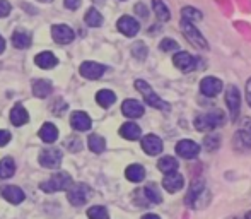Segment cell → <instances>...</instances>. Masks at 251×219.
<instances>
[{
  "instance_id": "cell-12",
  "label": "cell",
  "mask_w": 251,
  "mask_h": 219,
  "mask_svg": "<svg viewBox=\"0 0 251 219\" xmlns=\"http://www.w3.org/2000/svg\"><path fill=\"white\" fill-rule=\"evenodd\" d=\"M51 36L56 43L67 45V43H70V41H74V31H72V27L67 26V24H55V26L51 27Z\"/></svg>"
},
{
  "instance_id": "cell-46",
  "label": "cell",
  "mask_w": 251,
  "mask_h": 219,
  "mask_svg": "<svg viewBox=\"0 0 251 219\" xmlns=\"http://www.w3.org/2000/svg\"><path fill=\"white\" fill-rule=\"evenodd\" d=\"M142 219H161V218H159L157 214H146Z\"/></svg>"
},
{
  "instance_id": "cell-29",
  "label": "cell",
  "mask_w": 251,
  "mask_h": 219,
  "mask_svg": "<svg viewBox=\"0 0 251 219\" xmlns=\"http://www.w3.org/2000/svg\"><path fill=\"white\" fill-rule=\"evenodd\" d=\"M152 9H154L155 16H157L159 21H169L171 19V14H169V9L166 7V3L162 0H152Z\"/></svg>"
},
{
  "instance_id": "cell-3",
  "label": "cell",
  "mask_w": 251,
  "mask_h": 219,
  "mask_svg": "<svg viewBox=\"0 0 251 219\" xmlns=\"http://www.w3.org/2000/svg\"><path fill=\"white\" fill-rule=\"evenodd\" d=\"M135 87H137V91H139V93L144 94V100H146V103L149 105V107L162 110V111H169V103H166L164 100H161V98H159L157 94L152 91V87L146 82V81L137 79L135 81Z\"/></svg>"
},
{
  "instance_id": "cell-48",
  "label": "cell",
  "mask_w": 251,
  "mask_h": 219,
  "mask_svg": "<svg viewBox=\"0 0 251 219\" xmlns=\"http://www.w3.org/2000/svg\"><path fill=\"white\" fill-rule=\"evenodd\" d=\"M40 2H51V0H40Z\"/></svg>"
},
{
  "instance_id": "cell-41",
  "label": "cell",
  "mask_w": 251,
  "mask_h": 219,
  "mask_svg": "<svg viewBox=\"0 0 251 219\" xmlns=\"http://www.w3.org/2000/svg\"><path fill=\"white\" fill-rule=\"evenodd\" d=\"M82 3V0H65V7L70 10H77Z\"/></svg>"
},
{
  "instance_id": "cell-33",
  "label": "cell",
  "mask_w": 251,
  "mask_h": 219,
  "mask_svg": "<svg viewBox=\"0 0 251 219\" xmlns=\"http://www.w3.org/2000/svg\"><path fill=\"white\" fill-rule=\"evenodd\" d=\"M142 192H144V195H146V199L149 200V202H152V204H161L162 202L161 192H159V190L155 189V185H152V183H151V185H147Z\"/></svg>"
},
{
  "instance_id": "cell-21",
  "label": "cell",
  "mask_w": 251,
  "mask_h": 219,
  "mask_svg": "<svg viewBox=\"0 0 251 219\" xmlns=\"http://www.w3.org/2000/svg\"><path fill=\"white\" fill-rule=\"evenodd\" d=\"M34 62H36V65L41 67V69H53V67L58 63V60H56V56L53 55L51 52H41V54L36 55Z\"/></svg>"
},
{
  "instance_id": "cell-19",
  "label": "cell",
  "mask_w": 251,
  "mask_h": 219,
  "mask_svg": "<svg viewBox=\"0 0 251 219\" xmlns=\"http://www.w3.org/2000/svg\"><path fill=\"white\" fill-rule=\"evenodd\" d=\"M2 195L7 202L10 204H21L24 200V192L16 185H7L2 189Z\"/></svg>"
},
{
  "instance_id": "cell-24",
  "label": "cell",
  "mask_w": 251,
  "mask_h": 219,
  "mask_svg": "<svg viewBox=\"0 0 251 219\" xmlns=\"http://www.w3.org/2000/svg\"><path fill=\"white\" fill-rule=\"evenodd\" d=\"M125 176L130 180V182H142L146 178V169H144L142 164H130L128 168L125 169Z\"/></svg>"
},
{
  "instance_id": "cell-25",
  "label": "cell",
  "mask_w": 251,
  "mask_h": 219,
  "mask_svg": "<svg viewBox=\"0 0 251 219\" xmlns=\"http://www.w3.org/2000/svg\"><path fill=\"white\" fill-rule=\"evenodd\" d=\"M178 160L176 158H173V156H164V158H161L159 160V163H157V168H159V171H162L166 175V173H173V171H178Z\"/></svg>"
},
{
  "instance_id": "cell-20",
  "label": "cell",
  "mask_w": 251,
  "mask_h": 219,
  "mask_svg": "<svg viewBox=\"0 0 251 219\" xmlns=\"http://www.w3.org/2000/svg\"><path fill=\"white\" fill-rule=\"evenodd\" d=\"M120 136L125 137V139H128V140H137L140 136H142V130H140V127L137 125V123L126 122V123H123L122 129H120Z\"/></svg>"
},
{
  "instance_id": "cell-43",
  "label": "cell",
  "mask_w": 251,
  "mask_h": 219,
  "mask_svg": "<svg viewBox=\"0 0 251 219\" xmlns=\"http://www.w3.org/2000/svg\"><path fill=\"white\" fill-rule=\"evenodd\" d=\"M245 93H246V101H248V105H250V108H251V77L248 79V82H246Z\"/></svg>"
},
{
  "instance_id": "cell-36",
  "label": "cell",
  "mask_w": 251,
  "mask_h": 219,
  "mask_svg": "<svg viewBox=\"0 0 251 219\" xmlns=\"http://www.w3.org/2000/svg\"><path fill=\"white\" fill-rule=\"evenodd\" d=\"M87 218L89 219H109V214H108V211H106V207L94 206L87 211Z\"/></svg>"
},
{
  "instance_id": "cell-35",
  "label": "cell",
  "mask_w": 251,
  "mask_h": 219,
  "mask_svg": "<svg viewBox=\"0 0 251 219\" xmlns=\"http://www.w3.org/2000/svg\"><path fill=\"white\" fill-rule=\"evenodd\" d=\"M181 16H183V19L190 21V23H195V21H200L201 17H203L200 10H197L195 7H183Z\"/></svg>"
},
{
  "instance_id": "cell-6",
  "label": "cell",
  "mask_w": 251,
  "mask_h": 219,
  "mask_svg": "<svg viewBox=\"0 0 251 219\" xmlns=\"http://www.w3.org/2000/svg\"><path fill=\"white\" fill-rule=\"evenodd\" d=\"M181 31H183V34L188 38V41H192V45H195L197 48H201V50H207L208 48L205 38L201 36L200 31L193 26V23H190V21H186V19H181Z\"/></svg>"
},
{
  "instance_id": "cell-4",
  "label": "cell",
  "mask_w": 251,
  "mask_h": 219,
  "mask_svg": "<svg viewBox=\"0 0 251 219\" xmlns=\"http://www.w3.org/2000/svg\"><path fill=\"white\" fill-rule=\"evenodd\" d=\"M226 105H227V113L231 122H236L239 116V110H241V93L232 84H229L227 89H226Z\"/></svg>"
},
{
  "instance_id": "cell-1",
  "label": "cell",
  "mask_w": 251,
  "mask_h": 219,
  "mask_svg": "<svg viewBox=\"0 0 251 219\" xmlns=\"http://www.w3.org/2000/svg\"><path fill=\"white\" fill-rule=\"evenodd\" d=\"M222 122H224V113L219 111V110H214V111L201 113V115L197 116L195 129L200 130V132H210V130L221 127Z\"/></svg>"
},
{
  "instance_id": "cell-47",
  "label": "cell",
  "mask_w": 251,
  "mask_h": 219,
  "mask_svg": "<svg viewBox=\"0 0 251 219\" xmlns=\"http://www.w3.org/2000/svg\"><path fill=\"white\" fill-rule=\"evenodd\" d=\"M245 219H251V211H250V213H246V216H245Z\"/></svg>"
},
{
  "instance_id": "cell-11",
  "label": "cell",
  "mask_w": 251,
  "mask_h": 219,
  "mask_svg": "<svg viewBox=\"0 0 251 219\" xmlns=\"http://www.w3.org/2000/svg\"><path fill=\"white\" fill-rule=\"evenodd\" d=\"M173 63H175L181 72H192V70H195V67H197L195 56L186 54V52H178V54L173 56Z\"/></svg>"
},
{
  "instance_id": "cell-32",
  "label": "cell",
  "mask_w": 251,
  "mask_h": 219,
  "mask_svg": "<svg viewBox=\"0 0 251 219\" xmlns=\"http://www.w3.org/2000/svg\"><path fill=\"white\" fill-rule=\"evenodd\" d=\"M84 21H86L87 26L91 27H100L102 24V16L100 14V10L98 9H89L86 14V17H84Z\"/></svg>"
},
{
  "instance_id": "cell-14",
  "label": "cell",
  "mask_w": 251,
  "mask_h": 219,
  "mask_svg": "<svg viewBox=\"0 0 251 219\" xmlns=\"http://www.w3.org/2000/svg\"><path fill=\"white\" fill-rule=\"evenodd\" d=\"M116 27H118L120 33L125 34V36H128V38L135 36V34L139 33V29H140L139 23H137V21L133 19V17H130V16L120 17L118 24H116Z\"/></svg>"
},
{
  "instance_id": "cell-13",
  "label": "cell",
  "mask_w": 251,
  "mask_h": 219,
  "mask_svg": "<svg viewBox=\"0 0 251 219\" xmlns=\"http://www.w3.org/2000/svg\"><path fill=\"white\" fill-rule=\"evenodd\" d=\"M142 149L146 151L149 156H157L162 153V140L161 137L154 136V134H147L142 137Z\"/></svg>"
},
{
  "instance_id": "cell-9",
  "label": "cell",
  "mask_w": 251,
  "mask_h": 219,
  "mask_svg": "<svg viewBox=\"0 0 251 219\" xmlns=\"http://www.w3.org/2000/svg\"><path fill=\"white\" fill-rule=\"evenodd\" d=\"M222 91V81L217 79L214 76H208V77H203L200 82V93L203 96H208V98H214L217 96L219 93Z\"/></svg>"
},
{
  "instance_id": "cell-44",
  "label": "cell",
  "mask_w": 251,
  "mask_h": 219,
  "mask_svg": "<svg viewBox=\"0 0 251 219\" xmlns=\"http://www.w3.org/2000/svg\"><path fill=\"white\" fill-rule=\"evenodd\" d=\"M135 10H137V12H140V16H142V17H147V9H144L142 3H139V5L135 7Z\"/></svg>"
},
{
  "instance_id": "cell-8",
  "label": "cell",
  "mask_w": 251,
  "mask_h": 219,
  "mask_svg": "<svg viewBox=\"0 0 251 219\" xmlns=\"http://www.w3.org/2000/svg\"><path fill=\"white\" fill-rule=\"evenodd\" d=\"M200 153V146L197 142H193V140L190 139H183L179 140L178 144H176V154H178L179 158H185V160H193V158H197Z\"/></svg>"
},
{
  "instance_id": "cell-49",
  "label": "cell",
  "mask_w": 251,
  "mask_h": 219,
  "mask_svg": "<svg viewBox=\"0 0 251 219\" xmlns=\"http://www.w3.org/2000/svg\"><path fill=\"white\" fill-rule=\"evenodd\" d=\"M229 219H241V218H236V216H232V218H229Z\"/></svg>"
},
{
  "instance_id": "cell-42",
  "label": "cell",
  "mask_w": 251,
  "mask_h": 219,
  "mask_svg": "<svg viewBox=\"0 0 251 219\" xmlns=\"http://www.w3.org/2000/svg\"><path fill=\"white\" fill-rule=\"evenodd\" d=\"M10 140V134L7 130H0V146H5Z\"/></svg>"
},
{
  "instance_id": "cell-18",
  "label": "cell",
  "mask_w": 251,
  "mask_h": 219,
  "mask_svg": "<svg viewBox=\"0 0 251 219\" xmlns=\"http://www.w3.org/2000/svg\"><path fill=\"white\" fill-rule=\"evenodd\" d=\"M122 111L128 118H139L144 115V105L139 103L137 100H125L122 105Z\"/></svg>"
},
{
  "instance_id": "cell-26",
  "label": "cell",
  "mask_w": 251,
  "mask_h": 219,
  "mask_svg": "<svg viewBox=\"0 0 251 219\" xmlns=\"http://www.w3.org/2000/svg\"><path fill=\"white\" fill-rule=\"evenodd\" d=\"M51 91H53V86L50 81H36V82L33 84V93H34V96H38V98L50 96Z\"/></svg>"
},
{
  "instance_id": "cell-7",
  "label": "cell",
  "mask_w": 251,
  "mask_h": 219,
  "mask_svg": "<svg viewBox=\"0 0 251 219\" xmlns=\"http://www.w3.org/2000/svg\"><path fill=\"white\" fill-rule=\"evenodd\" d=\"M203 193H208V190L203 187V183L197 180V182L192 183L188 193H186L185 204L188 207H192V209H197V207H203V202H201V195H203Z\"/></svg>"
},
{
  "instance_id": "cell-22",
  "label": "cell",
  "mask_w": 251,
  "mask_h": 219,
  "mask_svg": "<svg viewBox=\"0 0 251 219\" xmlns=\"http://www.w3.org/2000/svg\"><path fill=\"white\" fill-rule=\"evenodd\" d=\"M40 137H41L43 142H48V144L55 142L56 137H58V129H56V127L50 122L43 123V127L40 129Z\"/></svg>"
},
{
  "instance_id": "cell-38",
  "label": "cell",
  "mask_w": 251,
  "mask_h": 219,
  "mask_svg": "<svg viewBox=\"0 0 251 219\" xmlns=\"http://www.w3.org/2000/svg\"><path fill=\"white\" fill-rule=\"evenodd\" d=\"M159 48H161L162 52H175V50H178V43H176L175 40H171V38H164V40L161 41V45H159Z\"/></svg>"
},
{
  "instance_id": "cell-5",
  "label": "cell",
  "mask_w": 251,
  "mask_h": 219,
  "mask_svg": "<svg viewBox=\"0 0 251 219\" xmlns=\"http://www.w3.org/2000/svg\"><path fill=\"white\" fill-rule=\"evenodd\" d=\"M69 193H67V197H69V202L72 204V206L79 207V206H84V204L89 200L91 197V189L86 185V183H75L74 187H69Z\"/></svg>"
},
{
  "instance_id": "cell-45",
  "label": "cell",
  "mask_w": 251,
  "mask_h": 219,
  "mask_svg": "<svg viewBox=\"0 0 251 219\" xmlns=\"http://www.w3.org/2000/svg\"><path fill=\"white\" fill-rule=\"evenodd\" d=\"M3 50H5V40H3V38L0 36V54H2Z\"/></svg>"
},
{
  "instance_id": "cell-28",
  "label": "cell",
  "mask_w": 251,
  "mask_h": 219,
  "mask_svg": "<svg viewBox=\"0 0 251 219\" xmlns=\"http://www.w3.org/2000/svg\"><path fill=\"white\" fill-rule=\"evenodd\" d=\"M12 45L19 50H24L31 45V36L26 33V31H16L12 34Z\"/></svg>"
},
{
  "instance_id": "cell-15",
  "label": "cell",
  "mask_w": 251,
  "mask_h": 219,
  "mask_svg": "<svg viewBox=\"0 0 251 219\" xmlns=\"http://www.w3.org/2000/svg\"><path fill=\"white\" fill-rule=\"evenodd\" d=\"M40 163L45 168H58L62 163V151L58 149H45L40 154Z\"/></svg>"
},
{
  "instance_id": "cell-16",
  "label": "cell",
  "mask_w": 251,
  "mask_h": 219,
  "mask_svg": "<svg viewBox=\"0 0 251 219\" xmlns=\"http://www.w3.org/2000/svg\"><path fill=\"white\" fill-rule=\"evenodd\" d=\"M104 65H101V63L98 62H84L82 65H80V76L86 77V79H100V77L104 74Z\"/></svg>"
},
{
  "instance_id": "cell-2",
  "label": "cell",
  "mask_w": 251,
  "mask_h": 219,
  "mask_svg": "<svg viewBox=\"0 0 251 219\" xmlns=\"http://www.w3.org/2000/svg\"><path fill=\"white\" fill-rule=\"evenodd\" d=\"M70 185H72V178H70V175L65 171H60V173L51 175L47 182H41L40 189L47 193H53V192H60V190H67Z\"/></svg>"
},
{
  "instance_id": "cell-39",
  "label": "cell",
  "mask_w": 251,
  "mask_h": 219,
  "mask_svg": "<svg viewBox=\"0 0 251 219\" xmlns=\"http://www.w3.org/2000/svg\"><path fill=\"white\" fill-rule=\"evenodd\" d=\"M219 146H221V140H219L217 136H208V137H205V147H207V149L214 151V149H217Z\"/></svg>"
},
{
  "instance_id": "cell-23",
  "label": "cell",
  "mask_w": 251,
  "mask_h": 219,
  "mask_svg": "<svg viewBox=\"0 0 251 219\" xmlns=\"http://www.w3.org/2000/svg\"><path fill=\"white\" fill-rule=\"evenodd\" d=\"M27 118H29V115H27V111L24 110L23 105H16V107L12 108V111H10V122L16 127L24 125V123L27 122Z\"/></svg>"
},
{
  "instance_id": "cell-10",
  "label": "cell",
  "mask_w": 251,
  "mask_h": 219,
  "mask_svg": "<svg viewBox=\"0 0 251 219\" xmlns=\"http://www.w3.org/2000/svg\"><path fill=\"white\" fill-rule=\"evenodd\" d=\"M162 187H164L168 192L176 193L185 187V178H183V175H179L178 171L166 173L164 178H162Z\"/></svg>"
},
{
  "instance_id": "cell-40",
  "label": "cell",
  "mask_w": 251,
  "mask_h": 219,
  "mask_svg": "<svg viewBox=\"0 0 251 219\" xmlns=\"http://www.w3.org/2000/svg\"><path fill=\"white\" fill-rule=\"evenodd\" d=\"M10 14V3L7 0H0V17H7Z\"/></svg>"
},
{
  "instance_id": "cell-34",
  "label": "cell",
  "mask_w": 251,
  "mask_h": 219,
  "mask_svg": "<svg viewBox=\"0 0 251 219\" xmlns=\"http://www.w3.org/2000/svg\"><path fill=\"white\" fill-rule=\"evenodd\" d=\"M106 147V140L102 139L101 136H98V134H93V136L89 137V149L93 151V153L100 154L104 151Z\"/></svg>"
},
{
  "instance_id": "cell-27",
  "label": "cell",
  "mask_w": 251,
  "mask_h": 219,
  "mask_svg": "<svg viewBox=\"0 0 251 219\" xmlns=\"http://www.w3.org/2000/svg\"><path fill=\"white\" fill-rule=\"evenodd\" d=\"M96 101H98V105L102 108H109L113 103L116 101V96H115V93L113 91H109V89H101L100 93L96 94Z\"/></svg>"
},
{
  "instance_id": "cell-31",
  "label": "cell",
  "mask_w": 251,
  "mask_h": 219,
  "mask_svg": "<svg viewBox=\"0 0 251 219\" xmlns=\"http://www.w3.org/2000/svg\"><path fill=\"white\" fill-rule=\"evenodd\" d=\"M16 171V163L12 158H3L0 161V178H10Z\"/></svg>"
},
{
  "instance_id": "cell-30",
  "label": "cell",
  "mask_w": 251,
  "mask_h": 219,
  "mask_svg": "<svg viewBox=\"0 0 251 219\" xmlns=\"http://www.w3.org/2000/svg\"><path fill=\"white\" fill-rule=\"evenodd\" d=\"M236 139L241 140V146L250 147L251 149V120H246V123L243 125V129L236 134Z\"/></svg>"
},
{
  "instance_id": "cell-37",
  "label": "cell",
  "mask_w": 251,
  "mask_h": 219,
  "mask_svg": "<svg viewBox=\"0 0 251 219\" xmlns=\"http://www.w3.org/2000/svg\"><path fill=\"white\" fill-rule=\"evenodd\" d=\"M147 52H149V50H147V47L142 43V41H137V43L132 47V54L135 55L137 58H140V60L146 58V56H147Z\"/></svg>"
},
{
  "instance_id": "cell-17",
  "label": "cell",
  "mask_w": 251,
  "mask_h": 219,
  "mask_svg": "<svg viewBox=\"0 0 251 219\" xmlns=\"http://www.w3.org/2000/svg\"><path fill=\"white\" fill-rule=\"evenodd\" d=\"M70 123H72L74 129L79 130V132H86V130H89L91 125H93L89 115H87V113H84V111L72 113V116H70Z\"/></svg>"
}]
</instances>
